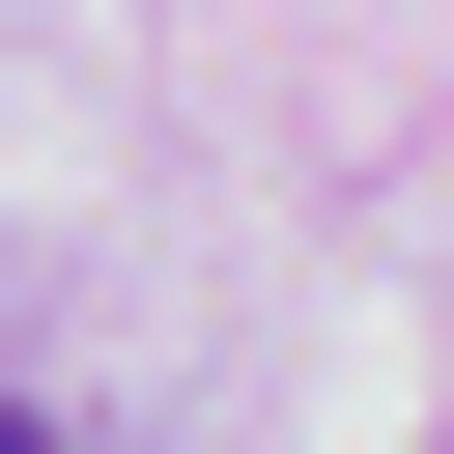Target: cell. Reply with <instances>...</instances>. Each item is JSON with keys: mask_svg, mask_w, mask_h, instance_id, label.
I'll use <instances>...</instances> for the list:
<instances>
[{"mask_svg": "<svg viewBox=\"0 0 454 454\" xmlns=\"http://www.w3.org/2000/svg\"><path fill=\"white\" fill-rule=\"evenodd\" d=\"M0 454H57V426H28V397H0Z\"/></svg>", "mask_w": 454, "mask_h": 454, "instance_id": "obj_1", "label": "cell"}]
</instances>
